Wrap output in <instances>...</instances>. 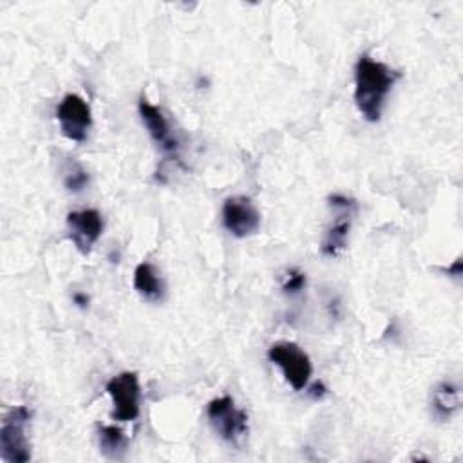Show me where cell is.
<instances>
[{
  "mask_svg": "<svg viewBox=\"0 0 463 463\" xmlns=\"http://www.w3.org/2000/svg\"><path fill=\"white\" fill-rule=\"evenodd\" d=\"M304 286H306V273L297 268L289 269L282 280V291L286 295H297L304 289Z\"/></svg>",
  "mask_w": 463,
  "mask_h": 463,
  "instance_id": "obj_15",
  "label": "cell"
},
{
  "mask_svg": "<svg viewBox=\"0 0 463 463\" xmlns=\"http://www.w3.org/2000/svg\"><path fill=\"white\" fill-rule=\"evenodd\" d=\"M327 201H329V206L336 212V217L327 226V230L322 237L320 251L327 257H336L347 244L353 215L356 212V201L351 197L340 195V194L329 195Z\"/></svg>",
  "mask_w": 463,
  "mask_h": 463,
  "instance_id": "obj_6",
  "label": "cell"
},
{
  "mask_svg": "<svg viewBox=\"0 0 463 463\" xmlns=\"http://www.w3.org/2000/svg\"><path fill=\"white\" fill-rule=\"evenodd\" d=\"M134 289L150 302H159L165 297V284L157 269L150 262H139L134 269Z\"/></svg>",
  "mask_w": 463,
  "mask_h": 463,
  "instance_id": "obj_11",
  "label": "cell"
},
{
  "mask_svg": "<svg viewBox=\"0 0 463 463\" xmlns=\"http://www.w3.org/2000/svg\"><path fill=\"white\" fill-rule=\"evenodd\" d=\"M137 110H139L143 125L146 127L150 137L157 143V146H161V150L165 154L175 157L177 150H179V141L172 134L170 123H168L166 116L163 114V110L159 107L152 105L146 98H139Z\"/></svg>",
  "mask_w": 463,
  "mask_h": 463,
  "instance_id": "obj_10",
  "label": "cell"
},
{
  "mask_svg": "<svg viewBox=\"0 0 463 463\" xmlns=\"http://www.w3.org/2000/svg\"><path fill=\"white\" fill-rule=\"evenodd\" d=\"M31 409L16 405L9 409L0 425V458L5 463H25L31 459V445L27 439V425Z\"/></svg>",
  "mask_w": 463,
  "mask_h": 463,
  "instance_id": "obj_2",
  "label": "cell"
},
{
  "mask_svg": "<svg viewBox=\"0 0 463 463\" xmlns=\"http://www.w3.org/2000/svg\"><path fill=\"white\" fill-rule=\"evenodd\" d=\"M307 394H309L311 398H315V400H322V398L327 394V389H326V385H324L322 382H315V383L309 387Z\"/></svg>",
  "mask_w": 463,
  "mask_h": 463,
  "instance_id": "obj_16",
  "label": "cell"
},
{
  "mask_svg": "<svg viewBox=\"0 0 463 463\" xmlns=\"http://www.w3.org/2000/svg\"><path fill=\"white\" fill-rule=\"evenodd\" d=\"M56 119L60 123L61 134L76 143L85 141L89 128L92 125V116L89 103L78 94H65L58 103Z\"/></svg>",
  "mask_w": 463,
  "mask_h": 463,
  "instance_id": "obj_8",
  "label": "cell"
},
{
  "mask_svg": "<svg viewBox=\"0 0 463 463\" xmlns=\"http://www.w3.org/2000/svg\"><path fill=\"white\" fill-rule=\"evenodd\" d=\"M400 72L389 65L362 54L354 65V103L365 121L376 123L382 118L389 92Z\"/></svg>",
  "mask_w": 463,
  "mask_h": 463,
  "instance_id": "obj_1",
  "label": "cell"
},
{
  "mask_svg": "<svg viewBox=\"0 0 463 463\" xmlns=\"http://www.w3.org/2000/svg\"><path fill=\"white\" fill-rule=\"evenodd\" d=\"M96 436H98V445L99 452L112 461L123 459L127 454V436L121 429L116 425H98L96 427Z\"/></svg>",
  "mask_w": 463,
  "mask_h": 463,
  "instance_id": "obj_13",
  "label": "cell"
},
{
  "mask_svg": "<svg viewBox=\"0 0 463 463\" xmlns=\"http://www.w3.org/2000/svg\"><path fill=\"white\" fill-rule=\"evenodd\" d=\"M72 300H74V304H78L80 307H87V306H89V297L83 295V293H74V295H72Z\"/></svg>",
  "mask_w": 463,
  "mask_h": 463,
  "instance_id": "obj_17",
  "label": "cell"
},
{
  "mask_svg": "<svg viewBox=\"0 0 463 463\" xmlns=\"http://www.w3.org/2000/svg\"><path fill=\"white\" fill-rule=\"evenodd\" d=\"M430 409L432 414L441 421L452 418V414L459 409V389L450 382H439L432 389Z\"/></svg>",
  "mask_w": 463,
  "mask_h": 463,
  "instance_id": "obj_12",
  "label": "cell"
},
{
  "mask_svg": "<svg viewBox=\"0 0 463 463\" xmlns=\"http://www.w3.org/2000/svg\"><path fill=\"white\" fill-rule=\"evenodd\" d=\"M268 358L273 365H277L282 371L286 382L295 391H302L307 385L309 376L313 373V365L307 353L298 344L289 340L277 342L269 345Z\"/></svg>",
  "mask_w": 463,
  "mask_h": 463,
  "instance_id": "obj_4",
  "label": "cell"
},
{
  "mask_svg": "<svg viewBox=\"0 0 463 463\" xmlns=\"http://www.w3.org/2000/svg\"><path fill=\"white\" fill-rule=\"evenodd\" d=\"M206 416L213 430L232 445H239L248 436V414L235 405L232 396L213 398L206 407Z\"/></svg>",
  "mask_w": 463,
  "mask_h": 463,
  "instance_id": "obj_3",
  "label": "cell"
},
{
  "mask_svg": "<svg viewBox=\"0 0 463 463\" xmlns=\"http://www.w3.org/2000/svg\"><path fill=\"white\" fill-rule=\"evenodd\" d=\"M63 184L69 192L80 194L89 184V174L80 165H72V168L65 172Z\"/></svg>",
  "mask_w": 463,
  "mask_h": 463,
  "instance_id": "obj_14",
  "label": "cell"
},
{
  "mask_svg": "<svg viewBox=\"0 0 463 463\" xmlns=\"http://www.w3.org/2000/svg\"><path fill=\"white\" fill-rule=\"evenodd\" d=\"M105 391L112 400V418L118 421H134L139 416V378L134 371H123L107 382Z\"/></svg>",
  "mask_w": 463,
  "mask_h": 463,
  "instance_id": "obj_5",
  "label": "cell"
},
{
  "mask_svg": "<svg viewBox=\"0 0 463 463\" xmlns=\"http://www.w3.org/2000/svg\"><path fill=\"white\" fill-rule=\"evenodd\" d=\"M67 230L72 244L83 255L90 253L92 246L103 232V219L98 210H76L67 215Z\"/></svg>",
  "mask_w": 463,
  "mask_h": 463,
  "instance_id": "obj_9",
  "label": "cell"
},
{
  "mask_svg": "<svg viewBox=\"0 0 463 463\" xmlns=\"http://www.w3.org/2000/svg\"><path fill=\"white\" fill-rule=\"evenodd\" d=\"M222 226L237 239L257 233L260 226V213L253 201L244 195H232L222 203Z\"/></svg>",
  "mask_w": 463,
  "mask_h": 463,
  "instance_id": "obj_7",
  "label": "cell"
}]
</instances>
